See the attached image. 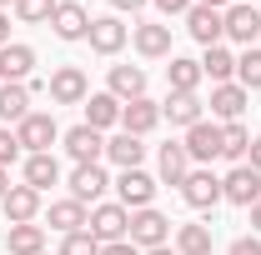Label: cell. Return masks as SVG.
Here are the masks:
<instances>
[{
    "label": "cell",
    "instance_id": "cell-4",
    "mask_svg": "<svg viewBox=\"0 0 261 255\" xmlns=\"http://www.w3.org/2000/svg\"><path fill=\"white\" fill-rule=\"evenodd\" d=\"M45 90H50V105H86L91 80H86V70H81V65H56V70H50V80H45Z\"/></svg>",
    "mask_w": 261,
    "mask_h": 255
},
{
    "label": "cell",
    "instance_id": "cell-17",
    "mask_svg": "<svg viewBox=\"0 0 261 255\" xmlns=\"http://www.w3.org/2000/svg\"><path fill=\"white\" fill-rule=\"evenodd\" d=\"M35 70V50L25 40H10L5 50H0V85H25Z\"/></svg>",
    "mask_w": 261,
    "mask_h": 255
},
{
    "label": "cell",
    "instance_id": "cell-3",
    "mask_svg": "<svg viewBox=\"0 0 261 255\" xmlns=\"http://www.w3.org/2000/svg\"><path fill=\"white\" fill-rule=\"evenodd\" d=\"M86 230L96 235L100 245H111V240H126V235H130V210L121 205V200H100V205H91V220H86Z\"/></svg>",
    "mask_w": 261,
    "mask_h": 255
},
{
    "label": "cell",
    "instance_id": "cell-28",
    "mask_svg": "<svg viewBox=\"0 0 261 255\" xmlns=\"http://www.w3.org/2000/svg\"><path fill=\"white\" fill-rule=\"evenodd\" d=\"M171 245H176V255H211L216 250V235H211V225H176V235H171Z\"/></svg>",
    "mask_w": 261,
    "mask_h": 255
},
{
    "label": "cell",
    "instance_id": "cell-18",
    "mask_svg": "<svg viewBox=\"0 0 261 255\" xmlns=\"http://www.w3.org/2000/svg\"><path fill=\"white\" fill-rule=\"evenodd\" d=\"M186 175H191V155H186V145H181V140H166L161 150H156V180L181 190Z\"/></svg>",
    "mask_w": 261,
    "mask_h": 255
},
{
    "label": "cell",
    "instance_id": "cell-29",
    "mask_svg": "<svg viewBox=\"0 0 261 255\" xmlns=\"http://www.w3.org/2000/svg\"><path fill=\"white\" fill-rule=\"evenodd\" d=\"M201 75H206L211 85L236 80V50H231V45H206V55H201Z\"/></svg>",
    "mask_w": 261,
    "mask_h": 255
},
{
    "label": "cell",
    "instance_id": "cell-31",
    "mask_svg": "<svg viewBox=\"0 0 261 255\" xmlns=\"http://www.w3.org/2000/svg\"><path fill=\"white\" fill-rule=\"evenodd\" d=\"M25 185L31 190H50V185H61V160L56 155H25Z\"/></svg>",
    "mask_w": 261,
    "mask_h": 255
},
{
    "label": "cell",
    "instance_id": "cell-44",
    "mask_svg": "<svg viewBox=\"0 0 261 255\" xmlns=\"http://www.w3.org/2000/svg\"><path fill=\"white\" fill-rule=\"evenodd\" d=\"M10 195V170H0V200Z\"/></svg>",
    "mask_w": 261,
    "mask_h": 255
},
{
    "label": "cell",
    "instance_id": "cell-39",
    "mask_svg": "<svg viewBox=\"0 0 261 255\" xmlns=\"http://www.w3.org/2000/svg\"><path fill=\"white\" fill-rule=\"evenodd\" d=\"M100 255H141L130 240H111V245H100Z\"/></svg>",
    "mask_w": 261,
    "mask_h": 255
},
{
    "label": "cell",
    "instance_id": "cell-38",
    "mask_svg": "<svg viewBox=\"0 0 261 255\" xmlns=\"http://www.w3.org/2000/svg\"><path fill=\"white\" fill-rule=\"evenodd\" d=\"M151 5H156V10H161L166 20H171V15H186V10H191L196 0H151Z\"/></svg>",
    "mask_w": 261,
    "mask_h": 255
},
{
    "label": "cell",
    "instance_id": "cell-43",
    "mask_svg": "<svg viewBox=\"0 0 261 255\" xmlns=\"http://www.w3.org/2000/svg\"><path fill=\"white\" fill-rule=\"evenodd\" d=\"M251 230H256V235H261V200H256V205H251Z\"/></svg>",
    "mask_w": 261,
    "mask_h": 255
},
{
    "label": "cell",
    "instance_id": "cell-42",
    "mask_svg": "<svg viewBox=\"0 0 261 255\" xmlns=\"http://www.w3.org/2000/svg\"><path fill=\"white\" fill-rule=\"evenodd\" d=\"M10 45V10H0V50Z\"/></svg>",
    "mask_w": 261,
    "mask_h": 255
},
{
    "label": "cell",
    "instance_id": "cell-22",
    "mask_svg": "<svg viewBox=\"0 0 261 255\" xmlns=\"http://www.w3.org/2000/svg\"><path fill=\"white\" fill-rule=\"evenodd\" d=\"M201 60H191V55H171V65H166V90L171 95H196L201 90Z\"/></svg>",
    "mask_w": 261,
    "mask_h": 255
},
{
    "label": "cell",
    "instance_id": "cell-46",
    "mask_svg": "<svg viewBox=\"0 0 261 255\" xmlns=\"http://www.w3.org/2000/svg\"><path fill=\"white\" fill-rule=\"evenodd\" d=\"M196 5H211V10H226L231 0H196Z\"/></svg>",
    "mask_w": 261,
    "mask_h": 255
},
{
    "label": "cell",
    "instance_id": "cell-25",
    "mask_svg": "<svg viewBox=\"0 0 261 255\" xmlns=\"http://www.w3.org/2000/svg\"><path fill=\"white\" fill-rule=\"evenodd\" d=\"M81 110H86V125L100 130V135L121 125V100L111 95V90H96V95H86V105H81Z\"/></svg>",
    "mask_w": 261,
    "mask_h": 255
},
{
    "label": "cell",
    "instance_id": "cell-48",
    "mask_svg": "<svg viewBox=\"0 0 261 255\" xmlns=\"http://www.w3.org/2000/svg\"><path fill=\"white\" fill-rule=\"evenodd\" d=\"M231 5H256V0H231Z\"/></svg>",
    "mask_w": 261,
    "mask_h": 255
},
{
    "label": "cell",
    "instance_id": "cell-19",
    "mask_svg": "<svg viewBox=\"0 0 261 255\" xmlns=\"http://www.w3.org/2000/svg\"><path fill=\"white\" fill-rule=\"evenodd\" d=\"M156 125H161V105H156L151 95L126 100V105H121V130H126V135H141V140H146Z\"/></svg>",
    "mask_w": 261,
    "mask_h": 255
},
{
    "label": "cell",
    "instance_id": "cell-20",
    "mask_svg": "<svg viewBox=\"0 0 261 255\" xmlns=\"http://www.w3.org/2000/svg\"><path fill=\"white\" fill-rule=\"evenodd\" d=\"M0 210H5L10 225H35V220H40V190H31V185H10V195L0 200Z\"/></svg>",
    "mask_w": 261,
    "mask_h": 255
},
{
    "label": "cell",
    "instance_id": "cell-34",
    "mask_svg": "<svg viewBox=\"0 0 261 255\" xmlns=\"http://www.w3.org/2000/svg\"><path fill=\"white\" fill-rule=\"evenodd\" d=\"M56 0H15V20L20 25H50Z\"/></svg>",
    "mask_w": 261,
    "mask_h": 255
},
{
    "label": "cell",
    "instance_id": "cell-14",
    "mask_svg": "<svg viewBox=\"0 0 261 255\" xmlns=\"http://www.w3.org/2000/svg\"><path fill=\"white\" fill-rule=\"evenodd\" d=\"M50 30H56V40H86V35H91V10H86L81 0H56Z\"/></svg>",
    "mask_w": 261,
    "mask_h": 255
},
{
    "label": "cell",
    "instance_id": "cell-45",
    "mask_svg": "<svg viewBox=\"0 0 261 255\" xmlns=\"http://www.w3.org/2000/svg\"><path fill=\"white\" fill-rule=\"evenodd\" d=\"M141 255H176V245H156V250H141Z\"/></svg>",
    "mask_w": 261,
    "mask_h": 255
},
{
    "label": "cell",
    "instance_id": "cell-32",
    "mask_svg": "<svg viewBox=\"0 0 261 255\" xmlns=\"http://www.w3.org/2000/svg\"><path fill=\"white\" fill-rule=\"evenodd\" d=\"M246 150H251V130L241 125V120L221 125V160H231V165H246Z\"/></svg>",
    "mask_w": 261,
    "mask_h": 255
},
{
    "label": "cell",
    "instance_id": "cell-26",
    "mask_svg": "<svg viewBox=\"0 0 261 255\" xmlns=\"http://www.w3.org/2000/svg\"><path fill=\"white\" fill-rule=\"evenodd\" d=\"M40 90L35 80L25 85H0V125H20L25 115H31V95Z\"/></svg>",
    "mask_w": 261,
    "mask_h": 255
},
{
    "label": "cell",
    "instance_id": "cell-10",
    "mask_svg": "<svg viewBox=\"0 0 261 255\" xmlns=\"http://www.w3.org/2000/svg\"><path fill=\"white\" fill-rule=\"evenodd\" d=\"M221 20H226V40H231V45L251 50V45L261 40V10H256V5H226Z\"/></svg>",
    "mask_w": 261,
    "mask_h": 255
},
{
    "label": "cell",
    "instance_id": "cell-5",
    "mask_svg": "<svg viewBox=\"0 0 261 255\" xmlns=\"http://www.w3.org/2000/svg\"><path fill=\"white\" fill-rule=\"evenodd\" d=\"M181 200L191 210H216L221 205V175H211V165H191V175L181 180Z\"/></svg>",
    "mask_w": 261,
    "mask_h": 255
},
{
    "label": "cell",
    "instance_id": "cell-8",
    "mask_svg": "<svg viewBox=\"0 0 261 255\" xmlns=\"http://www.w3.org/2000/svg\"><path fill=\"white\" fill-rule=\"evenodd\" d=\"M156 185H161V180H156L151 170H121V175H116V200H121L126 210H146V205L156 200Z\"/></svg>",
    "mask_w": 261,
    "mask_h": 255
},
{
    "label": "cell",
    "instance_id": "cell-12",
    "mask_svg": "<svg viewBox=\"0 0 261 255\" xmlns=\"http://www.w3.org/2000/svg\"><path fill=\"white\" fill-rule=\"evenodd\" d=\"M181 145H186V155L191 165H211V160H221V125L216 120H201L181 135Z\"/></svg>",
    "mask_w": 261,
    "mask_h": 255
},
{
    "label": "cell",
    "instance_id": "cell-33",
    "mask_svg": "<svg viewBox=\"0 0 261 255\" xmlns=\"http://www.w3.org/2000/svg\"><path fill=\"white\" fill-rule=\"evenodd\" d=\"M236 85L251 95V90H261V45H251V50H241L236 55Z\"/></svg>",
    "mask_w": 261,
    "mask_h": 255
},
{
    "label": "cell",
    "instance_id": "cell-40",
    "mask_svg": "<svg viewBox=\"0 0 261 255\" xmlns=\"http://www.w3.org/2000/svg\"><path fill=\"white\" fill-rule=\"evenodd\" d=\"M111 5H116V15H126V10H130V15H136V10H146L151 0H111Z\"/></svg>",
    "mask_w": 261,
    "mask_h": 255
},
{
    "label": "cell",
    "instance_id": "cell-35",
    "mask_svg": "<svg viewBox=\"0 0 261 255\" xmlns=\"http://www.w3.org/2000/svg\"><path fill=\"white\" fill-rule=\"evenodd\" d=\"M56 255H100V240L91 235V230H75V235H65L61 240V250Z\"/></svg>",
    "mask_w": 261,
    "mask_h": 255
},
{
    "label": "cell",
    "instance_id": "cell-24",
    "mask_svg": "<svg viewBox=\"0 0 261 255\" xmlns=\"http://www.w3.org/2000/svg\"><path fill=\"white\" fill-rule=\"evenodd\" d=\"M91 220V205H81V200H50V210H45V225L50 230H61V235H75V230H86Z\"/></svg>",
    "mask_w": 261,
    "mask_h": 255
},
{
    "label": "cell",
    "instance_id": "cell-13",
    "mask_svg": "<svg viewBox=\"0 0 261 255\" xmlns=\"http://www.w3.org/2000/svg\"><path fill=\"white\" fill-rule=\"evenodd\" d=\"M186 30L191 40L206 50V45H226V20H221V10H211V5H191L186 10Z\"/></svg>",
    "mask_w": 261,
    "mask_h": 255
},
{
    "label": "cell",
    "instance_id": "cell-9",
    "mask_svg": "<svg viewBox=\"0 0 261 255\" xmlns=\"http://www.w3.org/2000/svg\"><path fill=\"white\" fill-rule=\"evenodd\" d=\"M130 40V25H121V15H91V35H86V45L96 50V55H121Z\"/></svg>",
    "mask_w": 261,
    "mask_h": 255
},
{
    "label": "cell",
    "instance_id": "cell-21",
    "mask_svg": "<svg viewBox=\"0 0 261 255\" xmlns=\"http://www.w3.org/2000/svg\"><path fill=\"white\" fill-rule=\"evenodd\" d=\"M106 90L121 100V105H126V100H141L146 95V70H141V65H111V70H106Z\"/></svg>",
    "mask_w": 261,
    "mask_h": 255
},
{
    "label": "cell",
    "instance_id": "cell-16",
    "mask_svg": "<svg viewBox=\"0 0 261 255\" xmlns=\"http://www.w3.org/2000/svg\"><path fill=\"white\" fill-rule=\"evenodd\" d=\"M70 200H81V205H100V195L111 185V175H106V165H75L70 170Z\"/></svg>",
    "mask_w": 261,
    "mask_h": 255
},
{
    "label": "cell",
    "instance_id": "cell-6",
    "mask_svg": "<svg viewBox=\"0 0 261 255\" xmlns=\"http://www.w3.org/2000/svg\"><path fill=\"white\" fill-rule=\"evenodd\" d=\"M221 200L251 210V205L261 200V170H251V165H231L226 175H221Z\"/></svg>",
    "mask_w": 261,
    "mask_h": 255
},
{
    "label": "cell",
    "instance_id": "cell-37",
    "mask_svg": "<svg viewBox=\"0 0 261 255\" xmlns=\"http://www.w3.org/2000/svg\"><path fill=\"white\" fill-rule=\"evenodd\" d=\"M226 255H261V240L256 235H236V240L226 245Z\"/></svg>",
    "mask_w": 261,
    "mask_h": 255
},
{
    "label": "cell",
    "instance_id": "cell-47",
    "mask_svg": "<svg viewBox=\"0 0 261 255\" xmlns=\"http://www.w3.org/2000/svg\"><path fill=\"white\" fill-rule=\"evenodd\" d=\"M0 10H15V0H0Z\"/></svg>",
    "mask_w": 261,
    "mask_h": 255
},
{
    "label": "cell",
    "instance_id": "cell-30",
    "mask_svg": "<svg viewBox=\"0 0 261 255\" xmlns=\"http://www.w3.org/2000/svg\"><path fill=\"white\" fill-rule=\"evenodd\" d=\"M5 250L10 255H45V225H10L5 230Z\"/></svg>",
    "mask_w": 261,
    "mask_h": 255
},
{
    "label": "cell",
    "instance_id": "cell-36",
    "mask_svg": "<svg viewBox=\"0 0 261 255\" xmlns=\"http://www.w3.org/2000/svg\"><path fill=\"white\" fill-rule=\"evenodd\" d=\"M20 155H25V150H20L15 130H10V125H0V170H10V165H15Z\"/></svg>",
    "mask_w": 261,
    "mask_h": 255
},
{
    "label": "cell",
    "instance_id": "cell-2",
    "mask_svg": "<svg viewBox=\"0 0 261 255\" xmlns=\"http://www.w3.org/2000/svg\"><path fill=\"white\" fill-rule=\"evenodd\" d=\"M15 140H20L25 155H50V145L61 140V125H56L50 110H31V115L15 125Z\"/></svg>",
    "mask_w": 261,
    "mask_h": 255
},
{
    "label": "cell",
    "instance_id": "cell-41",
    "mask_svg": "<svg viewBox=\"0 0 261 255\" xmlns=\"http://www.w3.org/2000/svg\"><path fill=\"white\" fill-rule=\"evenodd\" d=\"M246 165H251V170H261V135H251V150H246Z\"/></svg>",
    "mask_w": 261,
    "mask_h": 255
},
{
    "label": "cell",
    "instance_id": "cell-23",
    "mask_svg": "<svg viewBox=\"0 0 261 255\" xmlns=\"http://www.w3.org/2000/svg\"><path fill=\"white\" fill-rule=\"evenodd\" d=\"M106 160H111L116 170H141V160H146V140H141V135H126V130H116V135L106 140Z\"/></svg>",
    "mask_w": 261,
    "mask_h": 255
},
{
    "label": "cell",
    "instance_id": "cell-11",
    "mask_svg": "<svg viewBox=\"0 0 261 255\" xmlns=\"http://www.w3.org/2000/svg\"><path fill=\"white\" fill-rule=\"evenodd\" d=\"M130 45H136L141 60H171V25L141 20V25H130Z\"/></svg>",
    "mask_w": 261,
    "mask_h": 255
},
{
    "label": "cell",
    "instance_id": "cell-15",
    "mask_svg": "<svg viewBox=\"0 0 261 255\" xmlns=\"http://www.w3.org/2000/svg\"><path fill=\"white\" fill-rule=\"evenodd\" d=\"M206 105H211V120H216V125H231V120L246 115L251 95H246L236 80H226V85H211V100H206Z\"/></svg>",
    "mask_w": 261,
    "mask_h": 255
},
{
    "label": "cell",
    "instance_id": "cell-27",
    "mask_svg": "<svg viewBox=\"0 0 261 255\" xmlns=\"http://www.w3.org/2000/svg\"><path fill=\"white\" fill-rule=\"evenodd\" d=\"M161 120H171V125H181V130H191V125H201V120H206V100H201V95H166Z\"/></svg>",
    "mask_w": 261,
    "mask_h": 255
},
{
    "label": "cell",
    "instance_id": "cell-1",
    "mask_svg": "<svg viewBox=\"0 0 261 255\" xmlns=\"http://www.w3.org/2000/svg\"><path fill=\"white\" fill-rule=\"evenodd\" d=\"M171 215H161L156 205H146V210H130V245L136 250H156V245H171Z\"/></svg>",
    "mask_w": 261,
    "mask_h": 255
},
{
    "label": "cell",
    "instance_id": "cell-7",
    "mask_svg": "<svg viewBox=\"0 0 261 255\" xmlns=\"http://www.w3.org/2000/svg\"><path fill=\"white\" fill-rule=\"evenodd\" d=\"M61 145H65V155L75 160V165H100V160H106V135L91 130L86 120L70 125V130H61Z\"/></svg>",
    "mask_w": 261,
    "mask_h": 255
}]
</instances>
